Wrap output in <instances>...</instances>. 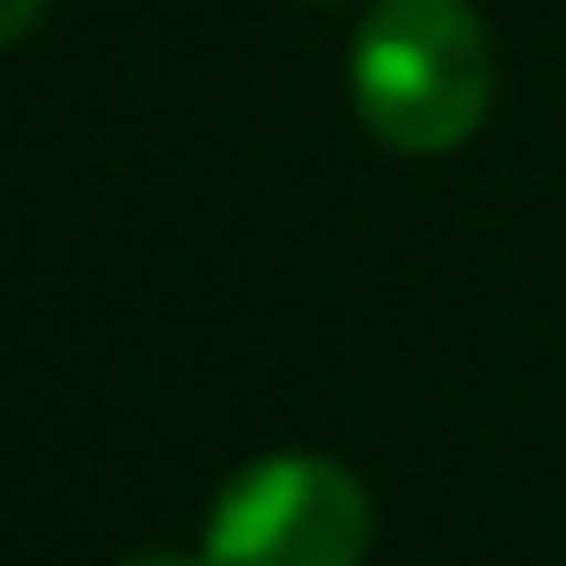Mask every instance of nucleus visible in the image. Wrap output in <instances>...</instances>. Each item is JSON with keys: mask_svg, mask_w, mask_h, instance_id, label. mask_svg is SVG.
Segmentation results:
<instances>
[{"mask_svg": "<svg viewBox=\"0 0 566 566\" xmlns=\"http://www.w3.org/2000/svg\"><path fill=\"white\" fill-rule=\"evenodd\" d=\"M352 108L387 151L444 158L495 108V43L467 0H366Z\"/></svg>", "mask_w": 566, "mask_h": 566, "instance_id": "1", "label": "nucleus"}, {"mask_svg": "<svg viewBox=\"0 0 566 566\" xmlns=\"http://www.w3.org/2000/svg\"><path fill=\"white\" fill-rule=\"evenodd\" d=\"M374 495L323 452H273L216 495L201 531L208 566H366Z\"/></svg>", "mask_w": 566, "mask_h": 566, "instance_id": "2", "label": "nucleus"}, {"mask_svg": "<svg viewBox=\"0 0 566 566\" xmlns=\"http://www.w3.org/2000/svg\"><path fill=\"white\" fill-rule=\"evenodd\" d=\"M308 8H352V0H308Z\"/></svg>", "mask_w": 566, "mask_h": 566, "instance_id": "5", "label": "nucleus"}, {"mask_svg": "<svg viewBox=\"0 0 566 566\" xmlns=\"http://www.w3.org/2000/svg\"><path fill=\"white\" fill-rule=\"evenodd\" d=\"M43 8H51V0H0V51H8V43H22L29 29L43 22Z\"/></svg>", "mask_w": 566, "mask_h": 566, "instance_id": "3", "label": "nucleus"}, {"mask_svg": "<svg viewBox=\"0 0 566 566\" xmlns=\"http://www.w3.org/2000/svg\"><path fill=\"white\" fill-rule=\"evenodd\" d=\"M115 566H208V559H187V553H166V545H151V553H129Z\"/></svg>", "mask_w": 566, "mask_h": 566, "instance_id": "4", "label": "nucleus"}]
</instances>
